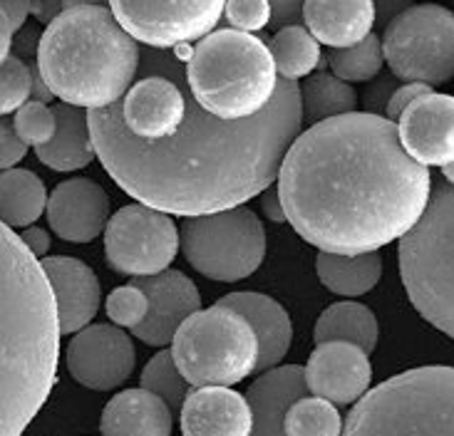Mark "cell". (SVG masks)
Listing matches in <instances>:
<instances>
[{
  "label": "cell",
  "mask_w": 454,
  "mask_h": 436,
  "mask_svg": "<svg viewBox=\"0 0 454 436\" xmlns=\"http://www.w3.org/2000/svg\"><path fill=\"white\" fill-rule=\"evenodd\" d=\"M219 305L236 310L248 320L258 338V364L256 372H269L278 367L291 350L294 342V325L291 317L273 298L263 292H231L219 298Z\"/></svg>",
  "instance_id": "cell-21"
},
{
  "label": "cell",
  "mask_w": 454,
  "mask_h": 436,
  "mask_svg": "<svg viewBox=\"0 0 454 436\" xmlns=\"http://www.w3.org/2000/svg\"><path fill=\"white\" fill-rule=\"evenodd\" d=\"M12 35H15V30H12L11 20H8V15L3 12L0 8V65L11 58V48H12Z\"/></svg>",
  "instance_id": "cell-47"
},
{
  "label": "cell",
  "mask_w": 454,
  "mask_h": 436,
  "mask_svg": "<svg viewBox=\"0 0 454 436\" xmlns=\"http://www.w3.org/2000/svg\"><path fill=\"white\" fill-rule=\"evenodd\" d=\"M378 335H380V327L370 308L360 303H335L320 313L313 339L316 345L353 342L370 354L378 347Z\"/></svg>",
  "instance_id": "cell-27"
},
{
  "label": "cell",
  "mask_w": 454,
  "mask_h": 436,
  "mask_svg": "<svg viewBox=\"0 0 454 436\" xmlns=\"http://www.w3.org/2000/svg\"><path fill=\"white\" fill-rule=\"evenodd\" d=\"M303 23L320 45L348 50L372 35L375 3L372 0H306Z\"/></svg>",
  "instance_id": "cell-20"
},
{
  "label": "cell",
  "mask_w": 454,
  "mask_h": 436,
  "mask_svg": "<svg viewBox=\"0 0 454 436\" xmlns=\"http://www.w3.org/2000/svg\"><path fill=\"white\" fill-rule=\"evenodd\" d=\"M270 55L281 80H303L320 65V43L308 33L306 25L281 27L270 40Z\"/></svg>",
  "instance_id": "cell-29"
},
{
  "label": "cell",
  "mask_w": 454,
  "mask_h": 436,
  "mask_svg": "<svg viewBox=\"0 0 454 436\" xmlns=\"http://www.w3.org/2000/svg\"><path fill=\"white\" fill-rule=\"evenodd\" d=\"M328 65L335 77L343 82H370L380 74L385 65V52H382V37L368 35L363 43H357L348 50H331L328 52Z\"/></svg>",
  "instance_id": "cell-31"
},
{
  "label": "cell",
  "mask_w": 454,
  "mask_h": 436,
  "mask_svg": "<svg viewBox=\"0 0 454 436\" xmlns=\"http://www.w3.org/2000/svg\"><path fill=\"white\" fill-rule=\"evenodd\" d=\"M95 152L124 194L169 216H209L244 206L278 179L303 127L301 85L281 80L258 117L223 121L199 107L186 85L179 132L145 142L124 127L120 102L87 112Z\"/></svg>",
  "instance_id": "cell-1"
},
{
  "label": "cell",
  "mask_w": 454,
  "mask_h": 436,
  "mask_svg": "<svg viewBox=\"0 0 454 436\" xmlns=\"http://www.w3.org/2000/svg\"><path fill=\"white\" fill-rule=\"evenodd\" d=\"M30 77H33V97L35 102H43V105H48L50 99H55V95L50 92L48 82L43 80V74H40V67H37V60L30 62Z\"/></svg>",
  "instance_id": "cell-46"
},
{
  "label": "cell",
  "mask_w": 454,
  "mask_h": 436,
  "mask_svg": "<svg viewBox=\"0 0 454 436\" xmlns=\"http://www.w3.org/2000/svg\"><path fill=\"white\" fill-rule=\"evenodd\" d=\"M184 436H251L254 412L246 394L229 387H197L179 412Z\"/></svg>",
  "instance_id": "cell-19"
},
{
  "label": "cell",
  "mask_w": 454,
  "mask_h": 436,
  "mask_svg": "<svg viewBox=\"0 0 454 436\" xmlns=\"http://www.w3.org/2000/svg\"><path fill=\"white\" fill-rule=\"evenodd\" d=\"M226 0H110L112 15L149 50L192 45L216 30Z\"/></svg>",
  "instance_id": "cell-12"
},
{
  "label": "cell",
  "mask_w": 454,
  "mask_h": 436,
  "mask_svg": "<svg viewBox=\"0 0 454 436\" xmlns=\"http://www.w3.org/2000/svg\"><path fill=\"white\" fill-rule=\"evenodd\" d=\"M261 196H263V199H261V211L266 214L269 221H273V223L288 221V218H286V208H283L281 204V196H278V189H270L269 186Z\"/></svg>",
  "instance_id": "cell-43"
},
{
  "label": "cell",
  "mask_w": 454,
  "mask_h": 436,
  "mask_svg": "<svg viewBox=\"0 0 454 436\" xmlns=\"http://www.w3.org/2000/svg\"><path fill=\"white\" fill-rule=\"evenodd\" d=\"M102 436H172V409L147 389H124L99 419Z\"/></svg>",
  "instance_id": "cell-23"
},
{
  "label": "cell",
  "mask_w": 454,
  "mask_h": 436,
  "mask_svg": "<svg viewBox=\"0 0 454 436\" xmlns=\"http://www.w3.org/2000/svg\"><path fill=\"white\" fill-rule=\"evenodd\" d=\"M179 238L189 266L219 283H239L254 276L266 258L263 223L246 206L186 218Z\"/></svg>",
  "instance_id": "cell-9"
},
{
  "label": "cell",
  "mask_w": 454,
  "mask_h": 436,
  "mask_svg": "<svg viewBox=\"0 0 454 436\" xmlns=\"http://www.w3.org/2000/svg\"><path fill=\"white\" fill-rule=\"evenodd\" d=\"M149 315V298L142 288H137L135 283L122 285L117 291L110 292L107 298V317L117 327H129L135 330L145 323Z\"/></svg>",
  "instance_id": "cell-35"
},
{
  "label": "cell",
  "mask_w": 454,
  "mask_h": 436,
  "mask_svg": "<svg viewBox=\"0 0 454 436\" xmlns=\"http://www.w3.org/2000/svg\"><path fill=\"white\" fill-rule=\"evenodd\" d=\"M432 87L430 85H422V82H405V85H400L393 92V97L387 102V109H385V117L390 121H397L403 117V112H405L415 99H419L422 95H430Z\"/></svg>",
  "instance_id": "cell-38"
},
{
  "label": "cell",
  "mask_w": 454,
  "mask_h": 436,
  "mask_svg": "<svg viewBox=\"0 0 454 436\" xmlns=\"http://www.w3.org/2000/svg\"><path fill=\"white\" fill-rule=\"evenodd\" d=\"M139 382H142V389H147L152 394H157L160 400L167 401V407L172 409V414L182 412V404L189 397V387H192L182 377V372H179L172 352L154 354L147 367H145Z\"/></svg>",
  "instance_id": "cell-32"
},
{
  "label": "cell",
  "mask_w": 454,
  "mask_h": 436,
  "mask_svg": "<svg viewBox=\"0 0 454 436\" xmlns=\"http://www.w3.org/2000/svg\"><path fill=\"white\" fill-rule=\"evenodd\" d=\"M43 179L27 169L0 171V223L8 229H30L48 211Z\"/></svg>",
  "instance_id": "cell-26"
},
{
  "label": "cell",
  "mask_w": 454,
  "mask_h": 436,
  "mask_svg": "<svg viewBox=\"0 0 454 436\" xmlns=\"http://www.w3.org/2000/svg\"><path fill=\"white\" fill-rule=\"evenodd\" d=\"M400 276L419 315L454 339V186H432L415 229L400 238Z\"/></svg>",
  "instance_id": "cell-7"
},
{
  "label": "cell",
  "mask_w": 454,
  "mask_h": 436,
  "mask_svg": "<svg viewBox=\"0 0 454 436\" xmlns=\"http://www.w3.org/2000/svg\"><path fill=\"white\" fill-rule=\"evenodd\" d=\"M172 357L192 387H233L256 372L258 338L244 315L216 303L182 323Z\"/></svg>",
  "instance_id": "cell-8"
},
{
  "label": "cell",
  "mask_w": 454,
  "mask_h": 436,
  "mask_svg": "<svg viewBox=\"0 0 454 436\" xmlns=\"http://www.w3.org/2000/svg\"><path fill=\"white\" fill-rule=\"evenodd\" d=\"M343 436H454V367L407 370L370 389Z\"/></svg>",
  "instance_id": "cell-6"
},
{
  "label": "cell",
  "mask_w": 454,
  "mask_h": 436,
  "mask_svg": "<svg viewBox=\"0 0 454 436\" xmlns=\"http://www.w3.org/2000/svg\"><path fill=\"white\" fill-rule=\"evenodd\" d=\"M132 338L117 325H87L74 332L67 347V370L74 382L95 392H110L135 372Z\"/></svg>",
  "instance_id": "cell-13"
},
{
  "label": "cell",
  "mask_w": 454,
  "mask_h": 436,
  "mask_svg": "<svg viewBox=\"0 0 454 436\" xmlns=\"http://www.w3.org/2000/svg\"><path fill=\"white\" fill-rule=\"evenodd\" d=\"M52 109L58 117V134L50 144L37 146V159L52 171L85 169L87 164L98 157L87 112L65 102L55 105Z\"/></svg>",
  "instance_id": "cell-24"
},
{
  "label": "cell",
  "mask_w": 454,
  "mask_h": 436,
  "mask_svg": "<svg viewBox=\"0 0 454 436\" xmlns=\"http://www.w3.org/2000/svg\"><path fill=\"white\" fill-rule=\"evenodd\" d=\"M0 8L8 15L12 30H23L27 15L33 12V0H0Z\"/></svg>",
  "instance_id": "cell-42"
},
{
  "label": "cell",
  "mask_w": 454,
  "mask_h": 436,
  "mask_svg": "<svg viewBox=\"0 0 454 436\" xmlns=\"http://www.w3.org/2000/svg\"><path fill=\"white\" fill-rule=\"evenodd\" d=\"M372 364L368 352L353 342H323L306 364V387L333 404H356L368 394Z\"/></svg>",
  "instance_id": "cell-14"
},
{
  "label": "cell",
  "mask_w": 454,
  "mask_h": 436,
  "mask_svg": "<svg viewBox=\"0 0 454 436\" xmlns=\"http://www.w3.org/2000/svg\"><path fill=\"white\" fill-rule=\"evenodd\" d=\"M269 3L273 8V20H270L269 27H273V30L298 25V20L303 18V3L306 0H269Z\"/></svg>",
  "instance_id": "cell-40"
},
{
  "label": "cell",
  "mask_w": 454,
  "mask_h": 436,
  "mask_svg": "<svg viewBox=\"0 0 454 436\" xmlns=\"http://www.w3.org/2000/svg\"><path fill=\"white\" fill-rule=\"evenodd\" d=\"M397 80L393 77H382L378 82H372L365 90V95H363V102H365V112L370 114H382L385 117V109H387V102L393 97V92L397 90Z\"/></svg>",
  "instance_id": "cell-39"
},
{
  "label": "cell",
  "mask_w": 454,
  "mask_h": 436,
  "mask_svg": "<svg viewBox=\"0 0 454 436\" xmlns=\"http://www.w3.org/2000/svg\"><path fill=\"white\" fill-rule=\"evenodd\" d=\"M135 285L149 298V315L132 332L152 347L169 345L186 317L201 310L199 288L182 270H164L160 276L135 278Z\"/></svg>",
  "instance_id": "cell-16"
},
{
  "label": "cell",
  "mask_w": 454,
  "mask_h": 436,
  "mask_svg": "<svg viewBox=\"0 0 454 436\" xmlns=\"http://www.w3.org/2000/svg\"><path fill=\"white\" fill-rule=\"evenodd\" d=\"M23 243L30 248V253L35 255V258H45L50 251V236L48 230L35 229V226H30V229L23 230Z\"/></svg>",
  "instance_id": "cell-44"
},
{
  "label": "cell",
  "mask_w": 454,
  "mask_h": 436,
  "mask_svg": "<svg viewBox=\"0 0 454 436\" xmlns=\"http://www.w3.org/2000/svg\"><path fill=\"white\" fill-rule=\"evenodd\" d=\"M30 97H33L30 65L18 55H11L0 65V117H8L25 107Z\"/></svg>",
  "instance_id": "cell-33"
},
{
  "label": "cell",
  "mask_w": 454,
  "mask_h": 436,
  "mask_svg": "<svg viewBox=\"0 0 454 436\" xmlns=\"http://www.w3.org/2000/svg\"><path fill=\"white\" fill-rule=\"evenodd\" d=\"M110 199L92 179H67L55 186L48 199V223L58 238L90 243L107 229Z\"/></svg>",
  "instance_id": "cell-17"
},
{
  "label": "cell",
  "mask_w": 454,
  "mask_h": 436,
  "mask_svg": "<svg viewBox=\"0 0 454 436\" xmlns=\"http://www.w3.org/2000/svg\"><path fill=\"white\" fill-rule=\"evenodd\" d=\"M442 176H444V182L452 183L454 186V161L452 164H447V167H442Z\"/></svg>",
  "instance_id": "cell-50"
},
{
  "label": "cell",
  "mask_w": 454,
  "mask_h": 436,
  "mask_svg": "<svg viewBox=\"0 0 454 436\" xmlns=\"http://www.w3.org/2000/svg\"><path fill=\"white\" fill-rule=\"evenodd\" d=\"M62 12V0H33V15L40 23L50 25Z\"/></svg>",
  "instance_id": "cell-45"
},
{
  "label": "cell",
  "mask_w": 454,
  "mask_h": 436,
  "mask_svg": "<svg viewBox=\"0 0 454 436\" xmlns=\"http://www.w3.org/2000/svg\"><path fill=\"white\" fill-rule=\"evenodd\" d=\"M223 18L233 30L241 33H258L269 27L273 20V8L269 0H226Z\"/></svg>",
  "instance_id": "cell-36"
},
{
  "label": "cell",
  "mask_w": 454,
  "mask_h": 436,
  "mask_svg": "<svg viewBox=\"0 0 454 436\" xmlns=\"http://www.w3.org/2000/svg\"><path fill=\"white\" fill-rule=\"evenodd\" d=\"M382 52L397 80L447 85L454 80V12L434 3L412 5L382 30Z\"/></svg>",
  "instance_id": "cell-10"
},
{
  "label": "cell",
  "mask_w": 454,
  "mask_h": 436,
  "mask_svg": "<svg viewBox=\"0 0 454 436\" xmlns=\"http://www.w3.org/2000/svg\"><path fill=\"white\" fill-rule=\"evenodd\" d=\"M301 102H303V121L310 124L353 114L357 109L356 90L340 77L328 73L308 77L301 85Z\"/></svg>",
  "instance_id": "cell-28"
},
{
  "label": "cell",
  "mask_w": 454,
  "mask_h": 436,
  "mask_svg": "<svg viewBox=\"0 0 454 436\" xmlns=\"http://www.w3.org/2000/svg\"><path fill=\"white\" fill-rule=\"evenodd\" d=\"M58 303L43 263L0 223V436H23L58 382Z\"/></svg>",
  "instance_id": "cell-3"
},
{
  "label": "cell",
  "mask_w": 454,
  "mask_h": 436,
  "mask_svg": "<svg viewBox=\"0 0 454 436\" xmlns=\"http://www.w3.org/2000/svg\"><path fill=\"white\" fill-rule=\"evenodd\" d=\"M375 3V25H380L382 30L393 23L397 15L412 8V0H372Z\"/></svg>",
  "instance_id": "cell-41"
},
{
  "label": "cell",
  "mask_w": 454,
  "mask_h": 436,
  "mask_svg": "<svg viewBox=\"0 0 454 436\" xmlns=\"http://www.w3.org/2000/svg\"><path fill=\"white\" fill-rule=\"evenodd\" d=\"M139 65V43L102 5L62 11L37 45V67L50 92L87 112L122 102Z\"/></svg>",
  "instance_id": "cell-4"
},
{
  "label": "cell",
  "mask_w": 454,
  "mask_h": 436,
  "mask_svg": "<svg viewBox=\"0 0 454 436\" xmlns=\"http://www.w3.org/2000/svg\"><path fill=\"white\" fill-rule=\"evenodd\" d=\"M318 280L335 295L343 298H357L370 292L382 278V255L360 253H320L316 261Z\"/></svg>",
  "instance_id": "cell-25"
},
{
  "label": "cell",
  "mask_w": 454,
  "mask_h": 436,
  "mask_svg": "<svg viewBox=\"0 0 454 436\" xmlns=\"http://www.w3.org/2000/svg\"><path fill=\"white\" fill-rule=\"evenodd\" d=\"M80 5H102V8H110V0H62V11L80 8Z\"/></svg>",
  "instance_id": "cell-49"
},
{
  "label": "cell",
  "mask_w": 454,
  "mask_h": 436,
  "mask_svg": "<svg viewBox=\"0 0 454 436\" xmlns=\"http://www.w3.org/2000/svg\"><path fill=\"white\" fill-rule=\"evenodd\" d=\"M306 394V367L288 364V367H273L269 372H263L246 394L254 412L251 436H286V429H283L286 412L294 401Z\"/></svg>",
  "instance_id": "cell-22"
},
{
  "label": "cell",
  "mask_w": 454,
  "mask_h": 436,
  "mask_svg": "<svg viewBox=\"0 0 454 436\" xmlns=\"http://www.w3.org/2000/svg\"><path fill=\"white\" fill-rule=\"evenodd\" d=\"M278 70L270 48L254 33L214 30L194 45L186 62L192 97L211 117L244 121L258 117L278 92Z\"/></svg>",
  "instance_id": "cell-5"
},
{
  "label": "cell",
  "mask_w": 454,
  "mask_h": 436,
  "mask_svg": "<svg viewBox=\"0 0 454 436\" xmlns=\"http://www.w3.org/2000/svg\"><path fill=\"white\" fill-rule=\"evenodd\" d=\"M20 35H18V43L12 40V45L18 48V58L23 60V55H33V50H37L40 45V37L33 27H23V30H18Z\"/></svg>",
  "instance_id": "cell-48"
},
{
  "label": "cell",
  "mask_w": 454,
  "mask_h": 436,
  "mask_svg": "<svg viewBox=\"0 0 454 436\" xmlns=\"http://www.w3.org/2000/svg\"><path fill=\"white\" fill-rule=\"evenodd\" d=\"M25 154H27V146L20 142L15 124L0 117V171L15 169V164H20Z\"/></svg>",
  "instance_id": "cell-37"
},
{
  "label": "cell",
  "mask_w": 454,
  "mask_h": 436,
  "mask_svg": "<svg viewBox=\"0 0 454 436\" xmlns=\"http://www.w3.org/2000/svg\"><path fill=\"white\" fill-rule=\"evenodd\" d=\"M400 142L422 167L454 161V97L430 92L415 99L397 120Z\"/></svg>",
  "instance_id": "cell-15"
},
{
  "label": "cell",
  "mask_w": 454,
  "mask_h": 436,
  "mask_svg": "<svg viewBox=\"0 0 454 436\" xmlns=\"http://www.w3.org/2000/svg\"><path fill=\"white\" fill-rule=\"evenodd\" d=\"M286 436H343V417L335 404L320 397H301L283 419Z\"/></svg>",
  "instance_id": "cell-30"
},
{
  "label": "cell",
  "mask_w": 454,
  "mask_h": 436,
  "mask_svg": "<svg viewBox=\"0 0 454 436\" xmlns=\"http://www.w3.org/2000/svg\"><path fill=\"white\" fill-rule=\"evenodd\" d=\"M15 132L20 136V142L25 146H45L55 139L58 134V117H55V109L30 99L25 107L15 112Z\"/></svg>",
  "instance_id": "cell-34"
},
{
  "label": "cell",
  "mask_w": 454,
  "mask_h": 436,
  "mask_svg": "<svg viewBox=\"0 0 454 436\" xmlns=\"http://www.w3.org/2000/svg\"><path fill=\"white\" fill-rule=\"evenodd\" d=\"M278 196L294 230L320 253H375L415 229L432 196L397 121L353 112L310 124L283 157Z\"/></svg>",
  "instance_id": "cell-2"
},
{
  "label": "cell",
  "mask_w": 454,
  "mask_h": 436,
  "mask_svg": "<svg viewBox=\"0 0 454 436\" xmlns=\"http://www.w3.org/2000/svg\"><path fill=\"white\" fill-rule=\"evenodd\" d=\"M40 263L55 292L62 335L85 330L92 323V317L98 315L99 298H102L95 270L70 255L43 258Z\"/></svg>",
  "instance_id": "cell-18"
},
{
  "label": "cell",
  "mask_w": 454,
  "mask_h": 436,
  "mask_svg": "<svg viewBox=\"0 0 454 436\" xmlns=\"http://www.w3.org/2000/svg\"><path fill=\"white\" fill-rule=\"evenodd\" d=\"M182 248L179 229L169 214L145 204H129L107 221V266L129 278H149L169 270Z\"/></svg>",
  "instance_id": "cell-11"
}]
</instances>
